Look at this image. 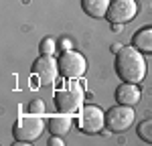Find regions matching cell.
Returning <instances> with one entry per match:
<instances>
[{
    "instance_id": "obj_1",
    "label": "cell",
    "mask_w": 152,
    "mask_h": 146,
    "mask_svg": "<svg viewBox=\"0 0 152 146\" xmlns=\"http://www.w3.org/2000/svg\"><path fill=\"white\" fill-rule=\"evenodd\" d=\"M116 73L128 83H140L146 75V59L142 57L140 49L122 47L116 55Z\"/></svg>"
},
{
    "instance_id": "obj_2",
    "label": "cell",
    "mask_w": 152,
    "mask_h": 146,
    "mask_svg": "<svg viewBox=\"0 0 152 146\" xmlns=\"http://www.w3.org/2000/svg\"><path fill=\"white\" fill-rule=\"evenodd\" d=\"M45 130V122L39 114H31V116H23L14 122V128H12V134L16 140L20 142H35L37 138L43 134Z\"/></svg>"
},
{
    "instance_id": "obj_3",
    "label": "cell",
    "mask_w": 152,
    "mask_h": 146,
    "mask_svg": "<svg viewBox=\"0 0 152 146\" xmlns=\"http://www.w3.org/2000/svg\"><path fill=\"white\" fill-rule=\"evenodd\" d=\"M59 63V73L65 77V79H77V77H81L85 69H87V61L83 57L81 53H77V51H63L61 53V57L57 59Z\"/></svg>"
},
{
    "instance_id": "obj_4",
    "label": "cell",
    "mask_w": 152,
    "mask_h": 146,
    "mask_svg": "<svg viewBox=\"0 0 152 146\" xmlns=\"http://www.w3.org/2000/svg\"><path fill=\"white\" fill-rule=\"evenodd\" d=\"M55 106L63 114H73L83 106V89L79 83H71L69 87H63L55 93Z\"/></svg>"
},
{
    "instance_id": "obj_5",
    "label": "cell",
    "mask_w": 152,
    "mask_h": 146,
    "mask_svg": "<svg viewBox=\"0 0 152 146\" xmlns=\"http://www.w3.org/2000/svg\"><path fill=\"white\" fill-rule=\"evenodd\" d=\"M134 110L132 106H122V104H118L114 108L110 110L107 114H105V126L112 130V132H124V130H128L130 126L134 124Z\"/></svg>"
},
{
    "instance_id": "obj_6",
    "label": "cell",
    "mask_w": 152,
    "mask_h": 146,
    "mask_svg": "<svg viewBox=\"0 0 152 146\" xmlns=\"http://www.w3.org/2000/svg\"><path fill=\"white\" fill-rule=\"evenodd\" d=\"M105 126V114L97 106H83L79 114V130L85 134H97Z\"/></svg>"
},
{
    "instance_id": "obj_7",
    "label": "cell",
    "mask_w": 152,
    "mask_h": 146,
    "mask_svg": "<svg viewBox=\"0 0 152 146\" xmlns=\"http://www.w3.org/2000/svg\"><path fill=\"white\" fill-rule=\"evenodd\" d=\"M138 12V4L134 0H114L110 4V10L105 14V18L112 24H124L130 23Z\"/></svg>"
},
{
    "instance_id": "obj_8",
    "label": "cell",
    "mask_w": 152,
    "mask_h": 146,
    "mask_svg": "<svg viewBox=\"0 0 152 146\" xmlns=\"http://www.w3.org/2000/svg\"><path fill=\"white\" fill-rule=\"evenodd\" d=\"M33 71H35V75L39 77V81L43 85H51L57 77L59 63L53 59V55H41L33 63Z\"/></svg>"
},
{
    "instance_id": "obj_9",
    "label": "cell",
    "mask_w": 152,
    "mask_h": 146,
    "mask_svg": "<svg viewBox=\"0 0 152 146\" xmlns=\"http://www.w3.org/2000/svg\"><path fill=\"white\" fill-rule=\"evenodd\" d=\"M116 101L122 104V106H136L140 101V89H138V85L124 81L116 89Z\"/></svg>"
},
{
    "instance_id": "obj_10",
    "label": "cell",
    "mask_w": 152,
    "mask_h": 146,
    "mask_svg": "<svg viewBox=\"0 0 152 146\" xmlns=\"http://www.w3.org/2000/svg\"><path fill=\"white\" fill-rule=\"evenodd\" d=\"M110 4H112V0H81L83 10L87 12L91 18H102V16H105L107 10H110Z\"/></svg>"
},
{
    "instance_id": "obj_11",
    "label": "cell",
    "mask_w": 152,
    "mask_h": 146,
    "mask_svg": "<svg viewBox=\"0 0 152 146\" xmlns=\"http://www.w3.org/2000/svg\"><path fill=\"white\" fill-rule=\"evenodd\" d=\"M47 126H49V130H51V134L53 136H63V134H67L69 132V128H71V118L67 116V114H59V116H51L47 122Z\"/></svg>"
},
{
    "instance_id": "obj_12",
    "label": "cell",
    "mask_w": 152,
    "mask_h": 146,
    "mask_svg": "<svg viewBox=\"0 0 152 146\" xmlns=\"http://www.w3.org/2000/svg\"><path fill=\"white\" fill-rule=\"evenodd\" d=\"M132 45L136 49H140V51H144V53H152V26L140 28L132 36Z\"/></svg>"
},
{
    "instance_id": "obj_13",
    "label": "cell",
    "mask_w": 152,
    "mask_h": 146,
    "mask_svg": "<svg viewBox=\"0 0 152 146\" xmlns=\"http://www.w3.org/2000/svg\"><path fill=\"white\" fill-rule=\"evenodd\" d=\"M138 136H140V140L152 144V118H148V120H144L142 124H138Z\"/></svg>"
},
{
    "instance_id": "obj_14",
    "label": "cell",
    "mask_w": 152,
    "mask_h": 146,
    "mask_svg": "<svg viewBox=\"0 0 152 146\" xmlns=\"http://www.w3.org/2000/svg\"><path fill=\"white\" fill-rule=\"evenodd\" d=\"M55 49H57V43H55V39H51V36H45V39L41 41V45H39L41 55H53Z\"/></svg>"
},
{
    "instance_id": "obj_15",
    "label": "cell",
    "mask_w": 152,
    "mask_h": 146,
    "mask_svg": "<svg viewBox=\"0 0 152 146\" xmlns=\"http://www.w3.org/2000/svg\"><path fill=\"white\" fill-rule=\"evenodd\" d=\"M28 110H31V114H43L45 112V101L43 99H33Z\"/></svg>"
},
{
    "instance_id": "obj_16",
    "label": "cell",
    "mask_w": 152,
    "mask_h": 146,
    "mask_svg": "<svg viewBox=\"0 0 152 146\" xmlns=\"http://www.w3.org/2000/svg\"><path fill=\"white\" fill-rule=\"evenodd\" d=\"M49 146H63V140H61L59 136H55V138L49 140Z\"/></svg>"
},
{
    "instance_id": "obj_17",
    "label": "cell",
    "mask_w": 152,
    "mask_h": 146,
    "mask_svg": "<svg viewBox=\"0 0 152 146\" xmlns=\"http://www.w3.org/2000/svg\"><path fill=\"white\" fill-rule=\"evenodd\" d=\"M61 49H63V51H69L71 49V41L69 39H63V41H61Z\"/></svg>"
}]
</instances>
